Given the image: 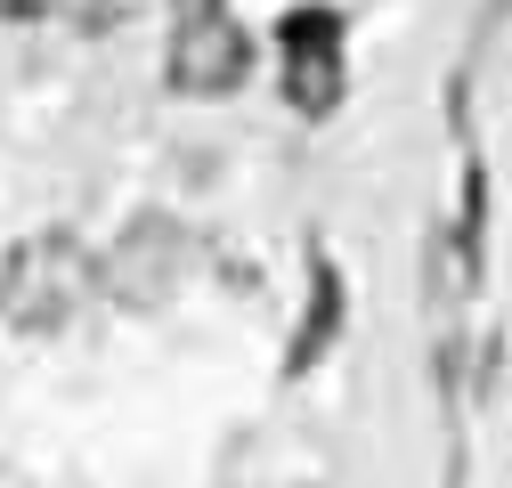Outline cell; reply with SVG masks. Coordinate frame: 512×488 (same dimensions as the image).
I'll list each match as a JSON object with an SVG mask.
<instances>
[{"label": "cell", "instance_id": "cell-4", "mask_svg": "<svg viewBox=\"0 0 512 488\" xmlns=\"http://www.w3.org/2000/svg\"><path fill=\"white\" fill-rule=\"evenodd\" d=\"M179 269H187V236H179L171 220H155V212L131 220V236H122V244H114V261H106L114 293H122V301H139V310L179 285Z\"/></svg>", "mask_w": 512, "mask_h": 488}, {"label": "cell", "instance_id": "cell-1", "mask_svg": "<svg viewBox=\"0 0 512 488\" xmlns=\"http://www.w3.org/2000/svg\"><path fill=\"white\" fill-rule=\"evenodd\" d=\"M90 285H98V261L82 253V236L41 228V236L9 244V261H0V326L57 334V326H74V310L90 301Z\"/></svg>", "mask_w": 512, "mask_h": 488}, {"label": "cell", "instance_id": "cell-2", "mask_svg": "<svg viewBox=\"0 0 512 488\" xmlns=\"http://www.w3.org/2000/svg\"><path fill=\"white\" fill-rule=\"evenodd\" d=\"M163 74H171L179 98H228V90L252 74V41H244V25H236L228 9H220V17H187V25L171 33Z\"/></svg>", "mask_w": 512, "mask_h": 488}, {"label": "cell", "instance_id": "cell-3", "mask_svg": "<svg viewBox=\"0 0 512 488\" xmlns=\"http://www.w3.org/2000/svg\"><path fill=\"white\" fill-rule=\"evenodd\" d=\"M285 41V98L301 114H334L342 106V17L334 9H293L277 25Z\"/></svg>", "mask_w": 512, "mask_h": 488}, {"label": "cell", "instance_id": "cell-7", "mask_svg": "<svg viewBox=\"0 0 512 488\" xmlns=\"http://www.w3.org/2000/svg\"><path fill=\"white\" fill-rule=\"evenodd\" d=\"M171 9H179V25H187V17H220V0H171Z\"/></svg>", "mask_w": 512, "mask_h": 488}, {"label": "cell", "instance_id": "cell-6", "mask_svg": "<svg viewBox=\"0 0 512 488\" xmlns=\"http://www.w3.org/2000/svg\"><path fill=\"white\" fill-rule=\"evenodd\" d=\"M57 0H0V25H33V17H49Z\"/></svg>", "mask_w": 512, "mask_h": 488}, {"label": "cell", "instance_id": "cell-5", "mask_svg": "<svg viewBox=\"0 0 512 488\" xmlns=\"http://www.w3.org/2000/svg\"><path fill=\"white\" fill-rule=\"evenodd\" d=\"M334 318H342V293H334V277H326V269H317V301H309V326H301V342H293V366H309L317 350H326Z\"/></svg>", "mask_w": 512, "mask_h": 488}]
</instances>
